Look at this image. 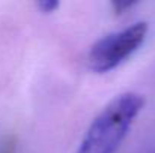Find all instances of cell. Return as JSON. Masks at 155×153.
<instances>
[{"label": "cell", "instance_id": "1", "mask_svg": "<svg viewBox=\"0 0 155 153\" xmlns=\"http://www.w3.org/2000/svg\"><path fill=\"white\" fill-rule=\"evenodd\" d=\"M145 104L139 92L116 95L91 122L75 153H117Z\"/></svg>", "mask_w": 155, "mask_h": 153}, {"label": "cell", "instance_id": "2", "mask_svg": "<svg viewBox=\"0 0 155 153\" xmlns=\"http://www.w3.org/2000/svg\"><path fill=\"white\" fill-rule=\"evenodd\" d=\"M148 33V23L139 21L122 30L104 35L87 51V68L95 74H107L116 69L143 47Z\"/></svg>", "mask_w": 155, "mask_h": 153}, {"label": "cell", "instance_id": "3", "mask_svg": "<svg viewBox=\"0 0 155 153\" xmlns=\"http://www.w3.org/2000/svg\"><path fill=\"white\" fill-rule=\"evenodd\" d=\"M59 6H60V3L56 0H41L38 3V9L42 14H53L54 11L59 9Z\"/></svg>", "mask_w": 155, "mask_h": 153}, {"label": "cell", "instance_id": "4", "mask_svg": "<svg viewBox=\"0 0 155 153\" xmlns=\"http://www.w3.org/2000/svg\"><path fill=\"white\" fill-rule=\"evenodd\" d=\"M0 153H17V140L14 137H8L0 146Z\"/></svg>", "mask_w": 155, "mask_h": 153}, {"label": "cell", "instance_id": "5", "mask_svg": "<svg viewBox=\"0 0 155 153\" xmlns=\"http://www.w3.org/2000/svg\"><path fill=\"white\" fill-rule=\"evenodd\" d=\"M134 3H130V2H124V3H111V6H113V9H114V12L116 14H122V11H125V9H128V8H131Z\"/></svg>", "mask_w": 155, "mask_h": 153}]
</instances>
